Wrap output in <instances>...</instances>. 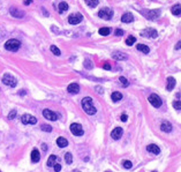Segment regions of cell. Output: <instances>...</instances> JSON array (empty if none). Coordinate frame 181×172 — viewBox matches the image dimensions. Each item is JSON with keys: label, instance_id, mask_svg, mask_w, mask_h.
<instances>
[{"label": "cell", "instance_id": "5bb4252c", "mask_svg": "<svg viewBox=\"0 0 181 172\" xmlns=\"http://www.w3.org/2000/svg\"><path fill=\"white\" fill-rule=\"evenodd\" d=\"M67 91L69 94H77L80 91V86L77 83H71L68 87H67Z\"/></svg>", "mask_w": 181, "mask_h": 172}, {"label": "cell", "instance_id": "ee69618b", "mask_svg": "<svg viewBox=\"0 0 181 172\" xmlns=\"http://www.w3.org/2000/svg\"><path fill=\"white\" fill-rule=\"evenodd\" d=\"M25 94H27L25 90H21V91H18V95H25Z\"/></svg>", "mask_w": 181, "mask_h": 172}, {"label": "cell", "instance_id": "8992f818", "mask_svg": "<svg viewBox=\"0 0 181 172\" xmlns=\"http://www.w3.org/2000/svg\"><path fill=\"white\" fill-rule=\"evenodd\" d=\"M148 101L150 102V104L153 106V108H160L162 106V99H160V97L158 95H156V94H151V95L149 96V98H148Z\"/></svg>", "mask_w": 181, "mask_h": 172}, {"label": "cell", "instance_id": "7c38bea8", "mask_svg": "<svg viewBox=\"0 0 181 172\" xmlns=\"http://www.w3.org/2000/svg\"><path fill=\"white\" fill-rule=\"evenodd\" d=\"M122 133H124L122 128H121V127H117V128H114V130L112 131L111 137H112L113 140H119V139L122 136Z\"/></svg>", "mask_w": 181, "mask_h": 172}, {"label": "cell", "instance_id": "e575fe53", "mask_svg": "<svg viewBox=\"0 0 181 172\" xmlns=\"http://www.w3.org/2000/svg\"><path fill=\"white\" fill-rule=\"evenodd\" d=\"M173 108L175 110H181V101H174L173 102Z\"/></svg>", "mask_w": 181, "mask_h": 172}, {"label": "cell", "instance_id": "1f68e13d", "mask_svg": "<svg viewBox=\"0 0 181 172\" xmlns=\"http://www.w3.org/2000/svg\"><path fill=\"white\" fill-rule=\"evenodd\" d=\"M40 130L44 131V132H47V133H49V132H52V127H51L50 125H42V126H40Z\"/></svg>", "mask_w": 181, "mask_h": 172}, {"label": "cell", "instance_id": "3957f363", "mask_svg": "<svg viewBox=\"0 0 181 172\" xmlns=\"http://www.w3.org/2000/svg\"><path fill=\"white\" fill-rule=\"evenodd\" d=\"M160 9H152V11H142V14L148 20H156L160 16Z\"/></svg>", "mask_w": 181, "mask_h": 172}, {"label": "cell", "instance_id": "4316f807", "mask_svg": "<svg viewBox=\"0 0 181 172\" xmlns=\"http://www.w3.org/2000/svg\"><path fill=\"white\" fill-rule=\"evenodd\" d=\"M98 33H99V35H102V36H107V35L111 34V29L107 28V27H105V28H100Z\"/></svg>", "mask_w": 181, "mask_h": 172}, {"label": "cell", "instance_id": "7dc6e473", "mask_svg": "<svg viewBox=\"0 0 181 172\" xmlns=\"http://www.w3.org/2000/svg\"><path fill=\"white\" fill-rule=\"evenodd\" d=\"M0 172H1V171H0Z\"/></svg>", "mask_w": 181, "mask_h": 172}, {"label": "cell", "instance_id": "44dd1931", "mask_svg": "<svg viewBox=\"0 0 181 172\" xmlns=\"http://www.w3.org/2000/svg\"><path fill=\"white\" fill-rule=\"evenodd\" d=\"M57 144H58V147H60V148H65V147L68 146V141H67V139H65V137H58V139H57Z\"/></svg>", "mask_w": 181, "mask_h": 172}, {"label": "cell", "instance_id": "ba28073f", "mask_svg": "<svg viewBox=\"0 0 181 172\" xmlns=\"http://www.w3.org/2000/svg\"><path fill=\"white\" fill-rule=\"evenodd\" d=\"M82 20H83V16H82V14H80V13L71 14V15L68 16V22H69L71 24H73V25L81 23V22H82Z\"/></svg>", "mask_w": 181, "mask_h": 172}, {"label": "cell", "instance_id": "277c9868", "mask_svg": "<svg viewBox=\"0 0 181 172\" xmlns=\"http://www.w3.org/2000/svg\"><path fill=\"white\" fill-rule=\"evenodd\" d=\"M2 83L6 84V86H8V87H12V88H13V87H16L18 80L13 76V75H11V74H5V75L2 76Z\"/></svg>", "mask_w": 181, "mask_h": 172}, {"label": "cell", "instance_id": "4dcf8cb0", "mask_svg": "<svg viewBox=\"0 0 181 172\" xmlns=\"http://www.w3.org/2000/svg\"><path fill=\"white\" fill-rule=\"evenodd\" d=\"M51 52H52L54 56H60V55H61V51H60L55 45H52V46H51Z\"/></svg>", "mask_w": 181, "mask_h": 172}, {"label": "cell", "instance_id": "30bf717a", "mask_svg": "<svg viewBox=\"0 0 181 172\" xmlns=\"http://www.w3.org/2000/svg\"><path fill=\"white\" fill-rule=\"evenodd\" d=\"M43 115H44V118H45V119L51 120V121H55V120L59 118L58 113H55V112L51 111V110H49V109L43 110Z\"/></svg>", "mask_w": 181, "mask_h": 172}, {"label": "cell", "instance_id": "e0dca14e", "mask_svg": "<svg viewBox=\"0 0 181 172\" xmlns=\"http://www.w3.org/2000/svg\"><path fill=\"white\" fill-rule=\"evenodd\" d=\"M146 150H148V151H150V153L155 154V155H159V153H160L159 147H158V146H156V144H149V146L146 147Z\"/></svg>", "mask_w": 181, "mask_h": 172}, {"label": "cell", "instance_id": "9a60e30c", "mask_svg": "<svg viewBox=\"0 0 181 172\" xmlns=\"http://www.w3.org/2000/svg\"><path fill=\"white\" fill-rule=\"evenodd\" d=\"M174 87H175V79L172 76H168L167 77V84H166V89L168 90V91H171V90H173L174 89Z\"/></svg>", "mask_w": 181, "mask_h": 172}, {"label": "cell", "instance_id": "f35d334b", "mask_svg": "<svg viewBox=\"0 0 181 172\" xmlns=\"http://www.w3.org/2000/svg\"><path fill=\"white\" fill-rule=\"evenodd\" d=\"M114 34H115V36H122V35H124V30H121V29H117V30L114 31Z\"/></svg>", "mask_w": 181, "mask_h": 172}, {"label": "cell", "instance_id": "d4e9b609", "mask_svg": "<svg viewBox=\"0 0 181 172\" xmlns=\"http://www.w3.org/2000/svg\"><path fill=\"white\" fill-rule=\"evenodd\" d=\"M55 163H58V157L55 155H51L47 161V166H53Z\"/></svg>", "mask_w": 181, "mask_h": 172}, {"label": "cell", "instance_id": "f6af8a7d", "mask_svg": "<svg viewBox=\"0 0 181 172\" xmlns=\"http://www.w3.org/2000/svg\"><path fill=\"white\" fill-rule=\"evenodd\" d=\"M42 148H43V150H46V146H45V144H43Z\"/></svg>", "mask_w": 181, "mask_h": 172}, {"label": "cell", "instance_id": "f1b7e54d", "mask_svg": "<svg viewBox=\"0 0 181 172\" xmlns=\"http://www.w3.org/2000/svg\"><path fill=\"white\" fill-rule=\"evenodd\" d=\"M65 161L67 164H72L73 163V157H72V154L71 153H66L65 154Z\"/></svg>", "mask_w": 181, "mask_h": 172}, {"label": "cell", "instance_id": "8fae6325", "mask_svg": "<svg viewBox=\"0 0 181 172\" xmlns=\"http://www.w3.org/2000/svg\"><path fill=\"white\" fill-rule=\"evenodd\" d=\"M71 132L76 136H82L83 135V128L80 124H72L71 125Z\"/></svg>", "mask_w": 181, "mask_h": 172}, {"label": "cell", "instance_id": "f546056e", "mask_svg": "<svg viewBox=\"0 0 181 172\" xmlns=\"http://www.w3.org/2000/svg\"><path fill=\"white\" fill-rule=\"evenodd\" d=\"M135 42H136V38H135L134 36H129V37L126 39V44L128 45V46H132Z\"/></svg>", "mask_w": 181, "mask_h": 172}, {"label": "cell", "instance_id": "2e32d148", "mask_svg": "<svg viewBox=\"0 0 181 172\" xmlns=\"http://www.w3.org/2000/svg\"><path fill=\"white\" fill-rule=\"evenodd\" d=\"M9 12H11L12 16H14V18H23V15H24V13L22 11H20L18 8H14V7H12L9 9Z\"/></svg>", "mask_w": 181, "mask_h": 172}, {"label": "cell", "instance_id": "60d3db41", "mask_svg": "<svg viewBox=\"0 0 181 172\" xmlns=\"http://www.w3.org/2000/svg\"><path fill=\"white\" fill-rule=\"evenodd\" d=\"M127 119H128L127 115H125V113H124V115H121V121H124V122H125V121H127Z\"/></svg>", "mask_w": 181, "mask_h": 172}, {"label": "cell", "instance_id": "5b68a950", "mask_svg": "<svg viewBox=\"0 0 181 172\" xmlns=\"http://www.w3.org/2000/svg\"><path fill=\"white\" fill-rule=\"evenodd\" d=\"M98 16L103 20H111L113 18V11L110 9V8H107V7L102 8V9L98 12Z\"/></svg>", "mask_w": 181, "mask_h": 172}, {"label": "cell", "instance_id": "8d00e7d4", "mask_svg": "<svg viewBox=\"0 0 181 172\" xmlns=\"http://www.w3.org/2000/svg\"><path fill=\"white\" fill-rule=\"evenodd\" d=\"M15 117H16V111H15V110H12V111L9 112V115H8V119L12 120V119H14Z\"/></svg>", "mask_w": 181, "mask_h": 172}, {"label": "cell", "instance_id": "bcb514c9", "mask_svg": "<svg viewBox=\"0 0 181 172\" xmlns=\"http://www.w3.org/2000/svg\"><path fill=\"white\" fill-rule=\"evenodd\" d=\"M152 172H157V171H152Z\"/></svg>", "mask_w": 181, "mask_h": 172}, {"label": "cell", "instance_id": "7402d4cb", "mask_svg": "<svg viewBox=\"0 0 181 172\" xmlns=\"http://www.w3.org/2000/svg\"><path fill=\"white\" fill-rule=\"evenodd\" d=\"M171 12L173 15L175 16H181V5H174L172 8H171Z\"/></svg>", "mask_w": 181, "mask_h": 172}, {"label": "cell", "instance_id": "ab89813d", "mask_svg": "<svg viewBox=\"0 0 181 172\" xmlns=\"http://www.w3.org/2000/svg\"><path fill=\"white\" fill-rule=\"evenodd\" d=\"M104 69H106V71H110V69H111V65H110V64H107V62H105V64H104Z\"/></svg>", "mask_w": 181, "mask_h": 172}, {"label": "cell", "instance_id": "ac0fdd59", "mask_svg": "<svg viewBox=\"0 0 181 172\" xmlns=\"http://www.w3.org/2000/svg\"><path fill=\"white\" fill-rule=\"evenodd\" d=\"M39 159H40V154L38 151V149L35 148V149L31 151V161H33V163H38Z\"/></svg>", "mask_w": 181, "mask_h": 172}, {"label": "cell", "instance_id": "484cf974", "mask_svg": "<svg viewBox=\"0 0 181 172\" xmlns=\"http://www.w3.org/2000/svg\"><path fill=\"white\" fill-rule=\"evenodd\" d=\"M67 9H68V4H67V2L62 1V2L59 4V12H60V14H62V13L66 12Z\"/></svg>", "mask_w": 181, "mask_h": 172}, {"label": "cell", "instance_id": "74e56055", "mask_svg": "<svg viewBox=\"0 0 181 172\" xmlns=\"http://www.w3.org/2000/svg\"><path fill=\"white\" fill-rule=\"evenodd\" d=\"M53 168H54V171H55V172L61 171V165H60L59 163H55L54 165H53Z\"/></svg>", "mask_w": 181, "mask_h": 172}, {"label": "cell", "instance_id": "6da1fadb", "mask_svg": "<svg viewBox=\"0 0 181 172\" xmlns=\"http://www.w3.org/2000/svg\"><path fill=\"white\" fill-rule=\"evenodd\" d=\"M82 109L84 110V112L87 113V115H96V112H97V110H96V108H95V105L92 104V99H91L90 97H84L83 99H82Z\"/></svg>", "mask_w": 181, "mask_h": 172}, {"label": "cell", "instance_id": "7a4b0ae2", "mask_svg": "<svg viewBox=\"0 0 181 172\" xmlns=\"http://www.w3.org/2000/svg\"><path fill=\"white\" fill-rule=\"evenodd\" d=\"M21 46V43L18 39H9L5 43V49L7 51H12V52H16Z\"/></svg>", "mask_w": 181, "mask_h": 172}, {"label": "cell", "instance_id": "d6a6232c", "mask_svg": "<svg viewBox=\"0 0 181 172\" xmlns=\"http://www.w3.org/2000/svg\"><path fill=\"white\" fill-rule=\"evenodd\" d=\"M122 166H124L125 169H132L133 164H132L130 161H124V162H122Z\"/></svg>", "mask_w": 181, "mask_h": 172}, {"label": "cell", "instance_id": "d590c367", "mask_svg": "<svg viewBox=\"0 0 181 172\" xmlns=\"http://www.w3.org/2000/svg\"><path fill=\"white\" fill-rule=\"evenodd\" d=\"M84 66H86V68H88V69H91V68H92V64H91V61L89 59H87V60L84 61Z\"/></svg>", "mask_w": 181, "mask_h": 172}, {"label": "cell", "instance_id": "7bdbcfd3", "mask_svg": "<svg viewBox=\"0 0 181 172\" xmlns=\"http://www.w3.org/2000/svg\"><path fill=\"white\" fill-rule=\"evenodd\" d=\"M175 50H181V40L178 42V44L175 45Z\"/></svg>", "mask_w": 181, "mask_h": 172}, {"label": "cell", "instance_id": "9c48e42d", "mask_svg": "<svg viewBox=\"0 0 181 172\" xmlns=\"http://www.w3.org/2000/svg\"><path fill=\"white\" fill-rule=\"evenodd\" d=\"M21 121L24 125H35L37 122V119L31 115H23L21 117Z\"/></svg>", "mask_w": 181, "mask_h": 172}, {"label": "cell", "instance_id": "52a82bcc", "mask_svg": "<svg viewBox=\"0 0 181 172\" xmlns=\"http://www.w3.org/2000/svg\"><path fill=\"white\" fill-rule=\"evenodd\" d=\"M141 36L146 37V38H157L158 33H157V30H156V29L148 28V29H144V30L141 33Z\"/></svg>", "mask_w": 181, "mask_h": 172}, {"label": "cell", "instance_id": "4fadbf2b", "mask_svg": "<svg viewBox=\"0 0 181 172\" xmlns=\"http://www.w3.org/2000/svg\"><path fill=\"white\" fill-rule=\"evenodd\" d=\"M112 58L115 59V60H127L128 56L124 52H120V51H117V52H113L112 53Z\"/></svg>", "mask_w": 181, "mask_h": 172}, {"label": "cell", "instance_id": "cb8c5ba5", "mask_svg": "<svg viewBox=\"0 0 181 172\" xmlns=\"http://www.w3.org/2000/svg\"><path fill=\"white\" fill-rule=\"evenodd\" d=\"M136 49H137L139 51H141V52L145 53V55H148V53L150 52V49H149L146 45H144V44H139V45L136 46Z\"/></svg>", "mask_w": 181, "mask_h": 172}, {"label": "cell", "instance_id": "b9f144b4", "mask_svg": "<svg viewBox=\"0 0 181 172\" xmlns=\"http://www.w3.org/2000/svg\"><path fill=\"white\" fill-rule=\"evenodd\" d=\"M31 2H33V0H24V1H23V4H24L25 6H28V5H30Z\"/></svg>", "mask_w": 181, "mask_h": 172}, {"label": "cell", "instance_id": "d6986e66", "mask_svg": "<svg viewBox=\"0 0 181 172\" xmlns=\"http://www.w3.org/2000/svg\"><path fill=\"white\" fill-rule=\"evenodd\" d=\"M121 21H122L124 23H130V22L134 21V16H133L132 13H125V14L121 16Z\"/></svg>", "mask_w": 181, "mask_h": 172}, {"label": "cell", "instance_id": "836d02e7", "mask_svg": "<svg viewBox=\"0 0 181 172\" xmlns=\"http://www.w3.org/2000/svg\"><path fill=\"white\" fill-rule=\"evenodd\" d=\"M119 80H120V82L122 83L124 87H128V86H129V82L127 81V79L125 76H120L119 77Z\"/></svg>", "mask_w": 181, "mask_h": 172}, {"label": "cell", "instance_id": "603a6c76", "mask_svg": "<svg viewBox=\"0 0 181 172\" xmlns=\"http://www.w3.org/2000/svg\"><path fill=\"white\" fill-rule=\"evenodd\" d=\"M111 98H112V101H113V102H119V101H121V99H122V94H121V93H119V91H114V93H112Z\"/></svg>", "mask_w": 181, "mask_h": 172}, {"label": "cell", "instance_id": "ffe728a7", "mask_svg": "<svg viewBox=\"0 0 181 172\" xmlns=\"http://www.w3.org/2000/svg\"><path fill=\"white\" fill-rule=\"evenodd\" d=\"M160 130L165 132V133H170L172 131V125L168 122V121H164L163 124L160 125Z\"/></svg>", "mask_w": 181, "mask_h": 172}, {"label": "cell", "instance_id": "83f0119b", "mask_svg": "<svg viewBox=\"0 0 181 172\" xmlns=\"http://www.w3.org/2000/svg\"><path fill=\"white\" fill-rule=\"evenodd\" d=\"M86 1V4L91 7V8H95V7H97V5L99 4V1L98 0H84Z\"/></svg>", "mask_w": 181, "mask_h": 172}]
</instances>
